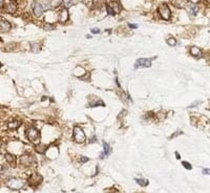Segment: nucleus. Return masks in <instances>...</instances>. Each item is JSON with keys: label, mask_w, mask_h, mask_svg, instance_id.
Segmentation results:
<instances>
[{"label": "nucleus", "mask_w": 210, "mask_h": 193, "mask_svg": "<svg viewBox=\"0 0 210 193\" xmlns=\"http://www.w3.org/2000/svg\"><path fill=\"white\" fill-rule=\"evenodd\" d=\"M166 42H167V44H168V45H170V46H174L176 44V40L174 38H171V37L167 38Z\"/></svg>", "instance_id": "nucleus-23"}, {"label": "nucleus", "mask_w": 210, "mask_h": 193, "mask_svg": "<svg viewBox=\"0 0 210 193\" xmlns=\"http://www.w3.org/2000/svg\"><path fill=\"white\" fill-rule=\"evenodd\" d=\"M182 164H183V166L185 167L186 169H188V170H190V169L192 168L191 165H190L189 163H187V162H183V163H182Z\"/></svg>", "instance_id": "nucleus-26"}, {"label": "nucleus", "mask_w": 210, "mask_h": 193, "mask_svg": "<svg viewBox=\"0 0 210 193\" xmlns=\"http://www.w3.org/2000/svg\"><path fill=\"white\" fill-rule=\"evenodd\" d=\"M19 126H20V122H18V121H11V122H9V124H7V127H9L10 129H17Z\"/></svg>", "instance_id": "nucleus-17"}, {"label": "nucleus", "mask_w": 210, "mask_h": 193, "mask_svg": "<svg viewBox=\"0 0 210 193\" xmlns=\"http://www.w3.org/2000/svg\"><path fill=\"white\" fill-rule=\"evenodd\" d=\"M0 67H1V64H0Z\"/></svg>", "instance_id": "nucleus-35"}, {"label": "nucleus", "mask_w": 210, "mask_h": 193, "mask_svg": "<svg viewBox=\"0 0 210 193\" xmlns=\"http://www.w3.org/2000/svg\"><path fill=\"white\" fill-rule=\"evenodd\" d=\"M74 140L77 143H83L85 141V133L80 127H75L74 129Z\"/></svg>", "instance_id": "nucleus-3"}, {"label": "nucleus", "mask_w": 210, "mask_h": 193, "mask_svg": "<svg viewBox=\"0 0 210 193\" xmlns=\"http://www.w3.org/2000/svg\"><path fill=\"white\" fill-rule=\"evenodd\" d=\"M53 28H54V25H50V24H46L45 25V30L50 31V30H53Z\"/></svg>", "instance_id": "nucleus-28"}, {"label": "nucleus", "mask_w": 210, "mask_h": 193, "mask_svg": "<svg viewBox=\"0 0 210 193\" xmlns=\"http://www.w3.org/2000/svg\"><path fill=\"white\" fill-rule=\"evenodd\" d=\"M3 3H4V0H0V7H2Z\"/></svg>", "instance_id": "nucleus-33"}, {"label": "nucleus", "mask_w": 210, "mask_h": 193, "mask_svg": "<svg viewBox=\"0 0 210 193\" xmlns=\"http://www.w3.org/2000/svg\"><path fill=\"white\" fill-rule=\"evenodd\" d=\"M190 52H191V55L193 57H198V58L202 57V50H200L199 47H197V46H192V47L190 48Z\"/></svg>", "instance_id": "nucleus-11"}, {"label": "nucleus", "mask_w": 210, "mask_h": 193, "mask_svg": "<svg viewBox=\"0 0 210 193\" xmlns=\"http://www.w3.org/2000/svg\"><path fill=\"white\" fill-rule=\"evenodd\" d=\"M42 183V177L40 176L39 174H37V173H34V174L31 175V177L29 178V186L34 187V188H36V187H38L39 185Z\"/></svg>", "instance_id": "nucleus-5"}, {"label": "nucleus", "mask_w": 210, "mask_h": 193, "mask_svg": "<svg viewBox=\"0 0 210 193\" xmlns=\"http://www.w3.org/2000/svg\"><path fill=\"white\" fill-rule=\"evenodd\" d=\"M85 74H86V71H84L82 67H76L74 71V75L76 76V77H79V78H82Z\"/></svg>", "instance_id": "nucleus-15"}, {"label": "nucleus", "mask_w": 210, "mask_h": 193, "mask_svg": "<svg viewBox=\"0 0 210 193\" xmlns=\"http://www.w3.org/2000/svg\"><path fill=\"white\" fill-rule=\"evenodd\" d=\"M11 23L9 22L7 20H4V19H2V20L0 21V28L3 31V32H9L10 30H11Z\"/></svg>", "instance_id": "nucleus-8"}, {"label": "nucleus", "mask_w": 210, "mask_h": 193, "mask_svg": "<svg viewBox=\"0 0 210 193\" xmlns=\"http://www.w3.org/2000/svg\"><path fill=\"white\" fill-rule=\"evenodd\" d=\"M24 185H25L24 181L21 180V178H16V177L10 178L7 182V186L10 189H12V190H20V189H22L24 187Z\"/></svg>", "instance_id": "nucleus-1"}, {"label": "nucleus", "mask_w": 210, "mask_h": 193, "mask_svg": "<svg viewBox=\"0 0 210 193\" xmlns=\"http://www.w3.org/2000/svg\"><path fill=\"white\" fill-rule=\"evenodd\" d=\"M26 136L27 139L34 144H38L39 141H40V133L35 128H29L26 130Z\"/></svg>", "instance_id": "nucleus-2"}, {"label": "nucleus", "mask_w": 210, "mask_h": 193, "mask_svg": "<svg viewBox=\"0 0 210 193\" xmlns=\"http://www.w3.org/2000/svg\"><path fill=\"white\" fill-rule=\"evenodd\" d=\"M176 159H180V155H179V152H176Z\"/></svg>", "instance_id": "nucleus-34"}, {"label": "nucleus", "mask_w": 210, "mask_h": 193, "mask_svg": "<svg viewBox=\"0 0 210 193\" xmlns=\"http://www.w3.org/2000/svg\"><path fill=\"white\" fill-rule=\"evenodd\" d=\"M61 4L64 7V9H67L68 7H70L72 5V0H62Z\"/></svg>", "instance_id": "nucleus-20"}, {"label": "nucleus", "mask_w": 210, "mask_h": 193, "mask_svg": "<svg viewBox=\"0 0 210 193\" xmlns=\"http://www.w3.org/2000/svg\"><path fill=\"white\" fill-rule=\"evenodd\" d=\"M5 159H7V163L11 164V165H13V166L15 165V162H16V157H14V155L7 153V154H5Z\"/></svg>", "instance_id": "nucleus-18"}, {"label": "nucleus", "mask_w": 210, "mask_h": 193, "mask_svg": "<svg viewBox=\"0 0 210 193\" xmlns=\"http://www.w3.org/2000/svg\"><path fill=\"white\" fill-rule=\"evenodd\" d=\"M188 11H189V13L191 14V15H197L198 11H199V9H198V5L194 4L193 2L188 3Z\"/></svg>", "instance_id": "nucleus-12"}, {"label": "nucleus", "mask_w": 210, "mask_h": 193, "mask_svg": "<svg viewBox=\"0 0 210 193\" xmlns=\"http://www.w3.org/2000/svg\"><path fill=\"white\" fill-rule=\"evenodd\" d=\"M62 0H50V3H52L53 7H57V5L61 4Z\"/></svg>", "instance_id": "nucleus-24"}, {"label": "nucleus", "mask_w": 210, "mask_h": 193, "mask_svg": "<svg viewBox=\"0 0 210 193\" xmlns=\"http://www.w3.org/2000/svg\"><path fill=\"white\" fill-rule=\"evenodd\" d=\"M172 2L176 7H184L186 4V0H173Z\"/></svg>", "instance_id": "nucleus-19"}, {"label": "nucleus", "mask_w": 210, "mask_h": 193, "mask_svg": "<svg viewBox=\"0 0 210 193\" xmlns=\"http://www.w3.org/2000/svg\"><path fill=\"white\" fill-rule=\"evenodd\" d=\"M88 161V159H87V157H81V162H82V163H85V162H87Z\"/></svg>", "instance_id": "nucleus-30"}, {"label": "nucleus", "mask_w": 210, "mask_h": 193, "mask_svg": "<svg viewBox=\"0 0 210 193\" xmlns=\"http://www.w3.org/2000/svg\"><path fill=\"white\" fill-rule=\"evenodd\" d=\"M67 19H68L67 9H63L60 13H59V21H60V22H66Z\"/></svg>", "instance_id": "nucleus-9"}, {"label": "nucleus", "mask_w": 210, "mask_h": 193, "mask_svg": "<svg viewBox=\"0 0 210 193\" xmlns=\"http://www.w3.org/2000/svg\"><path fill=\"white\" fill-rule=\"evenodd\" d=\"M129 27H131V28H136L137 25L136 24H130V23H129Z\"/></svg>", "instance_id": "nucleus-32"}, {"label": "nucleus", "mask_w": 210, "mask_h": 193, "mask_svg": "<svg viewBox=\"0 0 210 193\" xmlns=\"http://www.w3.org/2000/svg\"><path fill=\"white\" fill-rule=\"evenodd\" d=\"M151 65L150 59H139L136 62V67H149Z\"/></svg>", "instance_id": "nucleus-7"}, {"label": "nucleus", "mask_w": 210, "mask_h": 193, "mask_svg": "<svg viewBox=\"0 0 210 193\" xmlns=\"http://www.w3.org/2000/svg\"><path fill=\"white\" fill-rule=\"evenodd\" d=\"M107 5H108V7L113 9L115 14H118L120 11H121V5H120L119 3H117V2H111V3H109V4H107Z\"/></svg>", "instance_id": "nucleus-14"}, {"label": "nucleus", "mask_w": 210, "mask_h": 193, "mask_svg": "<svg viewBox=\"0 0 210 193\" xmlns=\"http://www.w3.org/2000/svg\"><path fill=\"white\" fill-rule=\"evenodd\" d=\"M106 9H107V12H108L109 15H115V13H113V11L110 9V7H108V5H106Z\"/></svg>", "instance_id": "nucleus-27"}, {"label": "nucleus", "mask_w": 210, "mask_h": 193, "mask_svg": "<svg viewBox=\"0 0 210 193\" xmlns=\"http://www.w3.org/2000/svg\"><path fill=\"white\" fill-rule=\"evenodd\" d=\"M159 13H160L161 17H162L163 19H165V20H168V19H170V17H171V12H170L169 7H168L167 4H161L160 7H159Z\"/></svg>", "instance_id": "nucleus-4"}, {"label": "nucleus", "mask_w": 210, "mask_h": 193, "mask_svg": "<svg viewBox=\"0 0 210 193\" xmlns=\"http://www.w3.org/2000/svg\"><path fill=\"white\" fill-rule=\"evenodd\" d=\"M33 11H34L35 15H36L37 17H41L43 14V11H44V7H42L41 3L35 2L34 4H33Z\"/></svg>", "instance_id": "nucleus-6"}, {"label": "nucleus", "mask_w": 210, "mask_h": 193, "mask_svg": "<svg viewBox=\"0 0 210 193\" xmlns=\"http://www.w3.org/2000/svg\"><path fill=\"white\" fill-rule=\"evenodd\" d=\"M45 149H46L45 146H37V148H36L37 151H38V152H40V153L44 152V150H45Z\"/></svg>", "instance_id": "nucleus-25"}, {"label": "nucleus", "mask_w": 210, "mask_h": 193, "mask_svg": "<svg viewBox=\"0 0 210 193\" xmlns=\"http://www.w3.org/2000/svg\"><path fill=\"white\" fill-rule=\"evenodd\" d=\"M136 182H137V184H139L142 187H145L148 185V181L144 180V178H136Z\"/></svg>", "instance_id": "nucleus-21"}, {"label": "nucleus", "mask_w": 210, "mask_h": 193, "mask_svg": "<svg viewBox=\"0 0 210 193\" xmlns=\"http://www.w3.org/2000/svg\"><path fill=\"white\" fill-rule=\"evenodd\" d=\"M5 9H7V12L9 14H14L15 12L17 11V5H16V3H14V2L9 3V4L7 5V7H5Z\"/></svg>", "instance_id": "nucleus-13"}, {"label": "nucleus", "mask_w": 210, "mask_h": 193, "mask_svg": "<svg viewBox=\"0 0 210 193\" xmlns=\"http://www.w3.org/2000/svg\"><path fill=\"white\" fill-rule=\"evenodd\" d=\"M203 173H204V174H209V170H208V169H204Z\"/></svg>", "instance_id": "nucleus-31"}, {"label": "nucleus", "mask_w": 210, "mask_h": 193, "mask_svg": "<svg viewBox=\"0 0 210 193\" xmlns=\"http://www.w3.org/2000/svg\"><path fill=\"white\" fill-rule=\"evenodd\" d=\"M99 32L100 31L98 30V28H93V30H91V33H93V34H98Z\"/></svg>", "instance_id": "nucleus-29"}, {"label": "nucleus", "mask_w": 210, "mask_h": 193, "mask_svg": "<svg viewBox=\"0 0 210 193\" xmlns=\"http://www.w3.org/2000/svg\"><path fill=\"white\" fill-rule=\"evenodd\" d=\"M32 161H33V157H31V155H23V157H21V164H23V165H25V166H29L31 164H32Z\"/></svg>", "instance_id": "nucleus-10"}, {"label": "nucleus", "mask_w": 210, "mask_h": 193, "mask_svg": "<svg viewBox=\"0 0 210 193\" xmlns=\"http://www.w3.org/2000/svg\"><path fill=\"white\" fill-rule=\"evenodd\" d=\"M103 146H104V151H103V153H102V155H101V159H103L104 157H107V155H108L109 153L111 152V148L109 147L108 144L104 143Z\"/></svg>", "instance_id": "nucleus-16"}, {"label": "nucleus", "mask_w": 210, "mask_h": 193, "mask_svg": "<svg viewBox=\"0 0 210 193\" xmlns=\"http://www.w3.org/2000/svg\"><path fill=\"white\" fill-rule=\"evenodd\" d=\"M31 50H32L33 52H38L40 50V46H39L38 43H32V46H31Z\"/></svg>", "instance_id": "nucleus-22"}]
</instances>
